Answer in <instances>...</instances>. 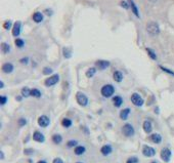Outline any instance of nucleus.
Returning a JSON list of instances; mask_svg holds the SVG:
<instances>
[{"mask_svg":"<svg viewBox=\"0 0 174 163\" xmlns=\"http://www.w3.org/2000/svg\"><path fill=\"white\" fill-rule=\"evenodd\" d=\"M115 91H116V89H115V87L112 85V84H104V85L101 87L100 93H101V96H103L104 97L109 99V97H113Z\"/></svg>","mask_w":174,"mask_h":163,"instance_id":"obj_1","label":"nucleus"},{"mask_svg":"<svg viewBox=\"0 0 174 163\" xmlns=\"http://www.w3.org/2000/svg\"><path fill=\"white\" fill-rule=\"evenodd\" d=\"M146 31L151 36H157L160 33V27L157 23L151 22L146 25Z\"/></svg>","mask_w":174,"mask_h":163,"instance_id":"obj_2","label":"nucleus"},{"mask_svg":"<svg viewBox=\"0 0 174 163\" xmlns=\"http://www.w3.org/2000/svg\"><path fill=\"white\" fill-rule=\"evenodd\" d=\"M76 101L78 103V105L81 107H86L88 105V97L85 93L78 91L76 93Z\"/></svg>","mask_w":174,"mask_h":163,"instance_id":"obj_3","label":"nucleus"},{"mask_svg":"<svg viewBox=\"0 0 174 163\" xmlns=\"http://www.w3.org/2000/svg\"><path fill=\"white\" fill-rule=\"evenodd\" d=\"M122 132L123 135L127 136V138H130V136H133L134 133H135V129H134V127L132 124H130V123H126V124H124L122 127Z\"/></svg>","mask_w":174,"mask_h":163,"instance_id":"obj_4","label":"nucleus"},{"mask_svg":"<svg viewBox=\"0 0 174 163\" xmlns=\"http://www.w3.org/2000/svg\"><path fill=\"white\" fill-rule=\"evenodd\" d=\"M130 100H131V103H132L135 107H142L144 103V101L142 97V96L138 94L137 92H134V93L131 94Z\"/></svg>","mask_w":174,"mask_h":163,"instance_id":"obj_5","label":"nucleus"},{"mask_svg":"<svg viewBox=\"0 0 174 163\" xmlns=\"http://www.w3.org/2000/svg\"><path fill=\"white\" fill-rule=\"evenodd\" d=\"M171 156H172V152L169 148H163L162 150H161L160 157L164 162L168 163L170 160H171Z\"/></svg>","mask_w":174,"mask_h":163,"instance_id":"obj_6","label":"nucleus"},{"mask_svg":"<svg viewBox=\"0 0 174 163\" xmlns=\"http://www.w3.org/2000/svg\"><path fill=\"white\" fill-rule=\"evenodd\" d=\"M58 81H60V75L54 74V75H52V76L46 78V80L44 81V85L47 86V87L53 86V85H55V84L58 83Z\"/></svg>","mask_w":174,"mask_h":163,"instance_id":"obj_7","label":"nucleus"},{"mask_svg":"<svg viewBox=\"0 0 174 163\" xmlns=\"http://www.w3.org/2000/svg\"><path fill=\"white\" fill-rule=\"evenodd\" d=\"M142 155L144 156V157H147V158L154 157V156L156 155V150L154 149L153 147L144 145L142 147Z\"/></svg>","mask_w":174,"mask_h":163,"instance_id":"obj_8","label":"nucleus"},{"mask_svg":"<svg viewBox=\"0 0 174 163\" xmlns=\"http://www.w3.org/2000/svg\"><path fill=\"white\" fill-rule=\"evenodd\" d=\"M37 122H38L39 126L42 127V128H45V127H47L49 124H50V119H49V117L46 115H41L38 118Z\"/></svg>","mask_w":174,"mask_h":163,"instance_id":"obj_9","label":"nucleus"},{"mask_svg":"<svg viewBox=\"0 0 174 163\" xmlns=\"http://www.w3.org/2000/svg\"><path fill=\"white\" fill-rule=\"evenodd\" d=\"M33 139L37 143H44L45 142V136L42 132L36 130V131L33 132Z\"/></svg>","mask_w":174,"mask_h":163,"instance_id":"obj_10","label":"nucleus"},{"mask_svg":"<svg viewBox=\"0 0 174 163\" xmlns=\"http://www.w3.org/2000/svg\"><path fill=\"white\" fill-rule=\"evenodd\" d=\"M95 66H96L97 69H100V71H103V70H106L107 68L110 66V62L109 61L100 60V61H97L96 63H95Z\"/></svg>","mask_w":174,"mask_h":163,"instance_id":"obj_11","label":"nucleus"},{"mask_svg":"<svg viewBox=\"0 0 174 163\" xmlns=\"http://www.w3.org/2000/svg\"><path fill=\"white\" fill-rule=\"evenodd\" d=\"M112 152H113V147L111 145H104L100 148V153L104 156H109L112 154Z\"/></svg>","mask_w":174,"mask_h":163,"instance_id":"obj_12","label":"nucleus"},{"mask_svg":"<svg viewBox=\"0 0 174 163\" xmlns=\"http://www.w3.org/2000/svg\"><path fill=\"white\" fill-rule=\"evenodd\" d=\"M21 30H22V23L21 22L15 23L14 27H12V35L15 37H18L21 34Z\"/></svg>","mask_w":174,"mask_h":163,"instance_id":"obj_13","label":"nucleus"},{"mask_svg":"<svg viewBox=\"0 0 174 163\" xmlns=\"http://www.w3.org/2000/svg\"><path fill=\"white\" fill-rule=\"evenodd\" d=\"M149 139L152 143H154V144L159 145L161 144V142H162V136H161V135H159V133H153V135H150Z\"/></svg>","mask_w":174,"mask_h":163,"instance_id":"obj_14","label":"nucleus"},{"mask_svg":"<svg viewBox=\"0 0 174 163\" xmlns=\"http://www.w3.org/2000/svg\"><path fill=\"white\" fill-rule=\"evenodd\" d=\"M112 102H113L114 107H116V108H120V107L123 105L124 101H123V97H122L116 96V97H113V100H112Z\"/></svg>","mask_w":174,"mask_h":163,"instance_id":"obj_15","label":"nucleus"},{"mask_svg":"<svg viewBox=\"0 0 174 163\" xmlns=\"http://www.w3.org/2000/svg\"><path fill=\"white\" fill-rule=\"evenodd\" d=\"M142 128H143L144 132L147 133V135H150V133L152 132V130H153L152 122H151L150 120H146V121L143 122V124H142Z\"/></svg>","mask_w":174,"mask_h":163,"instance_id":"obj_16","label":"nucleus"},{"mask_svg":"<svg viewBox=\"0 0 174 163\" xmlns=\"http://www.w3.org/2000/svg\"><path fill=\"white\" fill-rule=\"evenodd\" d=\"M14 69H15V67L11 63H5L2 65V72L5 74L11 73L12 71H14Z\"/></svg>","mask_w":174,"mask_h":163,"instance_id":"obj_17","label":"nucleus"},{"mask_svg":"<svg viewBox=\"0 0 174 163\" xmlns=\"http://www.w3.org/2000/svg\"><path fill=\"white\" fill-rule=\"evenodd\" d=\"M130 113H131L130 108H125V109H123V110L120 111L119 116H120V118L122 119V120H127L128 117H129V115H130Z\"/></svg>","mask_w":174,"mask_h":163,"instance_id":"obj_18","label":"nucleus"},{"mask_svg":"<svg viewBox=\"0 0 174 163\" xmlns=\"http://www.w3.org/2000/svg\"><path fill=\"white\" fill-rule=\"evenodd\" d=\"M128 2H129L130 4V8L132 9V12L134 14V15H135L136 18H139V11H138V8H137V6L135 4V2L133 1V0H128Z\"/></svg>","mask_w":174,"mask_h":163,"instance_id":"obj_19","label":"nucleus"},{"mask_svg":"<svg viewBox=\"0 0 174 163\" xmlns=\"http://www.w3.org/2000/svg\"><path fill=\"white\" fill-rule=\"evenodd\" d=\"M113 78H114V80L116 81V82L118 83H120V82H122V80H123V73L121 72V71H115L114 74H113Z\"/></svg>","mask_w":174,"mask_h":163,"instance_id":"obj_20","label":"nucleus"},{"mask_svg":"<svg viewBox=\"0 0 174 163\" xmlns=\"http://www.w3.org/2000/svg\"><path fill=\"white\" fill-rule=\"evenodd\" d=\"M85 152H86V148H85L84 146H77L76 148L74 149V153H75V155H77V156H81V155H83Z\"/></svg>","mask_w":174,"mask_h":163,"instance_id":"obj_21","label":"nucleus"},{"mask_svg":"<svg viewBox=\"0 0 174 163\" xmlns=\"http://www.w3.org/2000/svg\"><path fill=\"white\" fill-rule=\"evenodd\" d=\"M51 141L53 142V144H55V145H60V144H62V142H63V136L61 135H58V133H55V135H52Z\"/></svg>","mask_w":174,"mask_h":163,"instance_id":"obj_22","label":"nucleus"},{"mask_svg":"<svg viewBox=\"0 0 174 163\" xmlns=\"http://www.w3.org/2000/svg\"><path fill=\"white\" fill-rule=\"evenodd\" d=\"M33 21H34L35 23H37V24L41 23L42 21H43V15H42L40 11L35 12V14L33 15Z\"/></svg>","mask_w":174,"mask_h":163,"instance_id":"obj_23","label":"nucleus"},{"mask_svg":"<svg viewBox=\"0 0 174 163\" xmlns=\"http://www.w3.org/2000/svg\"><path fill=\"white\" fill-rule=\"evenodd\" d=\"M62 125L65 128H70V127L73 125V121L70 119V118H64L62 120Z\"/></svg>","mask_w":174,"mask_h":163,"instance_id":"obj_24","label":"nucleus"},{"mask_svg":"<svg viewBox=\"0 0 174 163\" xmlns=\"http://www.w3.org/2000/svg\"><path fill=\"white\" fill-rule=\"evenodd\" d=\"M31 90L29 87H24V88H22L21 90V96L23 97H31Z\"/></svg>","mask_w":174,"mask_h":163,"instance_id":"obj_25","label":"nucleus"},{"mask_svg":"<svg viewBox=\"0 0 174 163\" xmlns=\"http://www.w3.org/2000/svg\"><path fill=\"white\" fill-rule=\"evenodd\" d=\"M31 97H36V99H39V97H42V92L38 88H33L31 90Z\"/></svg>","mask_w":174,"mask_h":163,"instance_id":"obj_26","label":"nucleus"},{"mask_svg":"<svg viewBox=\"0 0 174 163\" xmlns=\"http://www.w3.org/2000/svg\"><path fill=\"white\" fill-rule=\"evenodd\" d=\"M95 73H96V68H94V67L89 68V69L86 71V77L87 78H92L95 75Z\"/></svg>","mask_w":174,"mask_h":163,"instance_id":"obj_27","label":"nucleus"},{"mask_svg":"<svg viewBox=\"0 0 174 163\" xmlns=\"http://www.w3.org/2000/svg\"><path fill=\"white\" fill-rule=\"evenodd\" d=\"M146 53H147L149 57L152 58V60H154V61L157 60V54H156L155 51L152 49V48H149V47H147V48H146Z\"/></svg>","mask_w":174,"mask_h":163,"instance_id":"obj_28","label":"nucleus"},{"mask_svg":"<svg viewBox=\"0 0 174 163\" xmlns=\"http://www.w3.org/2000/svg\"><path fill=\"white\" fill-rule=\"evenodd\" d=\"M1 50L3 54H8L9 51H11V45L7 44V43H2L1 44Z\"/></svg>","mask_w":174,"mask_h":163,"instance_id":"obj_29","label":"nucleus"},{"mask_svg":"<svg viewBox=\"0 0 174 163\" xmlns=\"http://www.w3.org/2000/svg\"><path fill=\"white\" fill-rule=\"evenodd\" d=\"M77 146H78V141H76V139H70L67 143L68 148H76Z\"/></svg>","mask_w":174,"mask_h":163,"instance_id":"obj_30","label":"nucleus"},{"mask_svg":"<svg viewBox=\"0 0 174 163\" xmlns=\"http://www.w3.org/2000/svg\"><path fill=\"white\" fill-rule=\"evenodd\" d=\"M15 43L16 45V47L23 48V47H24V45H25V41L23 40V39H21V38H16L15 41Z\"/></svg>","mask_w":174,"mask_h":163,"instance_id":"obj_31","label":"nucleus"},{"mask_svg":"<svg viewBox=\"0 0 174 163\" xmlns=\"http://www.w3.org/2000/svg\"><path fill=\"white\" fill-rule=\"evenodd\" d=\"M63 53H64V57L66 58H70L72 57V51L70 48H64V50H63Z\"/></svg>","mask_w":174,"mask_h":163,"instance_id":"obj_32","label":"nucleus"},{"mask_svg":"<svg viewBox=\"0 0 174 163\" xmlns=\"http://www.w3.org/2000/svg\"><path fill=\"white\" fill-rule=\"evenodd\" d=\"M139 160L138 158L136 157V156H132V157H129L126 160V163H138Z\"/></svg>","mask_w":174,"mask_h":163,"instance_id":"obj_33","label":"nucleus"},{"mask_svg":"<svg viewBox=\"0 0 174 163\" xmlns=\"http://www.w3.org/2000/svg\"><path fill=\"white\" fill-rule=\"evenodd\" d=\"M160 69L163 71V72H165L167 74H169V75H171V76H174V72L172 70H170L168 69V68H165V67H163V66H160Z\"/></svg>","mask_w":174,"mask_h":163,"instance_id":"obj_34","label":"nucleus"},{"mask_svg":"<svg viewBox=\"0 0 174 163\" xmlns=\"http://www.w3.org/2000/svg\"><path fill=\"white\" fill-rule=\"evenodd\" d=\"M18 124H19V127H23V126L27 125V119H26V118H19L18 120Z\"/></svg>","mask_w":174,"mask_h":163,"instance_id":"obj_35","label":"nucleus"},{"mask_svg":"<svg viewBox=\"0 0 174 163\" xmlns=\"http://www.w3.org/2000/svg\"><path fill=\"white\" fill-rule=\"evenodd\" d=\"M7 101H8L7 97H6V96H1V97H0V105L4 106L5 104L7 103Z\"/></svg>","mask_w":174,"mask_h":163,"instance_id":"obj_36","label":"nucleus"},{"mask_svg":"<svg viewBox=\"0 0 174 163\" xmlns=\"http://www.w3.org/2000/svg\"><path fill=\"white\" fill-rule=\"evenodd\" d=\"M11 26H12L11 21H6L4 24H3V28H4L5 30H9V29L11 28Z\"/></svg>","mask_w":174,"mask_h":163,"instance_id":"obj_37","label":"nucleus"},{"mask_svg":"<svg viewBox=\"0 0 174 163\" xmlns=\"http://www.w3.org/2000/svg\"><path fill=\"white\" fill-rule=\"evenodd\" d=\"M120 5L122 6L123 8H125V9H128V8L130 7L129 2H127V1H121V2H120Z\"/></svg>","mask_w":174,"mask_h":163,"instance_id":"obj_38","label":"nucleus"},{"mask_svg":"<svg viewBox=\"0 0 174 163\" xmlns=\"http://www.w3.org/2000/svg\"><path fill=\"white\" fill-rule=\"evenodd\" d=\"M51 73H52V69H51V68L45 67L44 69H43V74L44 75H50Z\"/></svg>","mask_w":174,"mask_h":163,"instance_id":"obj_39","label":"nucleus"},{"mask_svg":"<svg viewBox=\"0 0 174 163\" xmlns=\"http://www.w3.org/2000/svg\"><path fill=\"white\" fill-rule=\"evenodd\" d=\"M25 154L26 155H32L33 154V153H34V151H33V150L32 149H25Z\"/></svg>","mask_w":174,"mask_h":163,"instance_id":"obj_40","label":"nucleus"},{"mask_svg":"<svg viewBox=\"0 0 174 163\" xmlns=\"http://www.w3.org/2000/svg\"><path fill=\"white\" fill-rule=\"evenodd\" d=\"M19 62H21L22 64H28V63H29V58H21V60H19Z\"/></svg>","mask_w":174,"mask_h":163,"instance_id":"obj_41","label":"nucleus"},{"mask_svg":"<svg viewBox=\"0 0 174 163\" xmlns=\"http://www.w3.org/2000/svg\"><path fill=\"white\" fill-rule=\"evenodd\" d=\"M52 163H64V161L62 158H55V159H53Z\"/></svg>","mask_w":174,"mask_h":163,"instance_id":"obj_42","label":"nucleus"},{"mask_svg":"<svg viewBox=\"0 0 174 163\" xmlns=\"http://www.w3.org/2000/svg\"><path fill=\"white\" fill-rule=\"evenodd\" d=\"M0 158H1L2 160H3V159H4V153H3L2 151L0 152Z\"/></svg>","mask_w":174,"mask_h":163,"instance_id":"obj_43","label":"nucleus"},{"mask_svg":"<svg viewBox=\"0 0 174 163\" xmlns=\"http://www.w3.org/2000/svg\"><path fill=\"white\" fill-rule=\"evenodd\" d=\"M4 87V82L3 81H0V88H3Z\"/></svg>","mask_w":174,"mask_h":163,"instance_id":"obj_44","label":"nucleus"},{"mask_svg":"<svg viewBox=\"0 0 174 163\" xmlns=\"http://www.w3.org/2000/svg\"><path fill=\"white\" fill-rule=\"evenodd\" d=\"M22 99H23V97H22V96H21V97H15V100H16V101H19H19H22Z\"/></svg>","mask_w":174,"mask_h":163,"instance_id":"obj_45","label":"nucleus"},{"mask_svg":"<svg viewBox=\"0 0 174 163\" xmlns=\"http://www.w3.org/2000/svg\"><path fill=\"white\" fill-rule=\"evenodd\" d=\"M37 163H47L46 161H45V160H39Z\"/></svg>","mask_w":174,"mask_h":163,"instance_id":"obj_46","label":"nucleus"},{"mask_svg":"<svg viewBox=\"0 0 174 163\" xmlns=\"http://www.w3.org/2000/svg\"><path fill=\"white\" fill-rule=\"evenodd\" d=\"M150 2H152V3H155V2H157L158 1V0H149Z\"/></svg>","mask_w":174,"mask_h":163,"instance_id":"obj_47","label":"nucleus"},{"mask_svg":"<svg viewBox=\"0 0 174 163\" xmlns=\"http://www.w3.org/2000/svg\"><path fill=\"white\" fill-rule=\"evenodd\" d=\"M151 163H158V162H157V161H152Z\"/></svg>","mask_w":174,"mask_h":163,"instance_id":"obj_48","label":"nucleus"},{"mask_svg":"<svg viewBox=\"0 0 174 163\" xmlns=\"http://www.w3.org/2000/svg\"><path fill=\"white\" fill-rule=\"evenodd\" d=\"M76 163H83V162H76Z\"/></svg>","mask_w":174,"mask_h":163,"instance_id":"obj_49","label":"nucleus"}]
</instances>
